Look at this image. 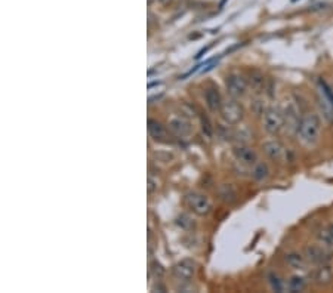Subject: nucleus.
I'll return each instance as SVG.
<instances>
[{"mask_svg":"<svg viewBox=\"0 0 333 293\" xmlns=\"http://www.w3.org/2000/svg\"><path fill=\"white\" fill-rule=\"evenodd\" d=\"M318 107H320L323 119L327 123H333V104L324 97V94L321 91H320V95H318Z\"/></svg>","mask_w":333,"mask_h":293,"instance_id":"obj_13","label":"nucleus"},{"mask_svg":"<svg viewBox=\"0 0 333 293\" xmlns=\"http://www.w3.org/2000/svg\"><path fill=\"white\" fill-rule=\"evenodd\" d=\"M268 278H269V284H271V287H272L275 292H283V281H281L275 274H269Z\"/></svg>","mask_w":333,"mask_h":293,"instance_id":"obj_23","label":"nucleus"},{"mask_svg":"<svg viewBox=\"0 0 333 293\" xmlns=\"http://www.w3.org/2000/svg\"><path fill=\"white\" fill-rule=\"evenodd\" d=\"M286 262L292 266V268H295V269H305L306 268V260L305 258L299 255V253H289V255H286Z\"/></svg>","mask_w":333,"mask_h":293,"instance_id":"obj_18","label":"nucleus"},{"mask_svg":"<svg viewBox=\"0 0 333 293\" xmlns=\"http://www.w3.org/2000/svg\"><path fill=\"white\" fill-rule=\"evenodd\" d=\"M234 159L238 163L244 164V166H255L258 163V154L255 153L253 148L247 147V145H237L233 148Z\"/></svg>","mask_w":333,"mask_h":293,"instance_id":"obj_10","label":"nucleus"},{"mask_svg":"<svg viewBox=\"0 0 333 293\" xmlns=\"http://www.w3.org/2000/svg\"><path fill=\"white\" fill-rule=\"evenodd\" d=\"M200 123H201L203 133H204L207 138H212V135H213V126L210 125L209 119H207L206 116H200Z\"/></svg>","mask_w":333,"mask_h":293,"instance_id":"obj_22","label":"nucleus"},{"mask_svg":"<svg viewBox=\"0 0 333 293\" xmlns=\"http://www.w3.org/2000/svg\"><path fill=\"white\" fill-rule=\"evenodd\" d=\"M204 99H206V105L209 107L210 111L216 113V111L221 110L222 98H221V94L216 88H207L204 91Z\"/></svg>","mask_w":333,"mask_h":293,"instance_id":"obj_12","label":"nucleus"},{"mask_svg":"<svg viewBox=\"0 0 333 293\" xmlns=\"http://www.w3.org/2000/svg\"><path fill=\"white\" fill-rule=\"evenodd\" d=\"M219 197L224 200V201H234L235 197H237V193L233 188L231 184H224L219 187Z\"/></svg>","mask_w":333,"mask_h":293,"instance_id":"obj_19","label":"nucleus"},{"mask_svg":"<svg viewBox=\"0 0 333 293\" xmlns=\"http://www.w3.org/2000/svg\"><path fill=\"white\" fill-rule=\"evenodd\" d=\"M293 2H296V0H293Z\"/></svg>","mask_w":333,"mask_h":293,"instance_id":"obj_27","label":"nucleus"},{"mask_svg":"<svg viewBox=\"0 0 333 293\" xmlns=\"http://www.w3.org/2000/svg\"><path fill=\"white\" fill-rule=\"evenodd\" d=\"M219 114L222 117V120L227 123V125H238L243 117H244V108L241 107L240 102H237L235 99H230V101H225L222 102L221 105V110H219Z\"/></svg>","mask_w":333,"mask_h":293,"instance_id":"obj_4","label":"nucleus"},{"mask_svg":"<svg viewBox=\"0 0 333 293\" xmlns=\"http://www.w3.org/2000/svg\"><path fill=\"white\" fill-rule=\"evenodd\" d=\"M249 86L255 91V92H262L266 88V80L262 73L259 71H252L249 74V80H247Z\"/></svg>","mask_w":333,"mask_h":293,"instance_id":"obj_15","label":"nucleus"},{"mask_svg":"<svg viewBox=\"0 0 333 293\" xmlns=\"http://www.w3.org/2000/svg\"><path fill=\"white\" fill-rule=\"evenodd\" d=\"M167 128L172 132L173 136L185 138L191 133V123L184 116H173L167 122Z\"/></svg>","mask_w":333,"mask_h":293,"instance_id":"obj_7","label":"nucleus"},{"mask_svg":"<svg viewBox=\"0 0 333 293\" xmlns=\"http://www.w3.org/2000/svg\"><path fill=\"white\" fill-rule=\"evenodd\" d=\"M225 85H227L228 95L234 99L244 97L247 92V86H249L247 80L240 74H230L225 80Z\"/></svg>","mask_w":333,"mask_h":293,"instance_id":"obj_6","label":"nucleus"},{"mask_svg":"<svg viewBox=\"0 0 333 293\" xmlns=\"http://www.w3.org/2000/svg\"><path fill=\"white\" fill-rule=\"evenodd\" d=\"M332 278L333 272L327 265H320V266L315 269V272H314V280H315V283L320 284V286L329 284V283L332 281Z\"/></svg>","mask_w":333,"mask_h":293,"instance_id":"obj_14","label":"nucleus"},{"mask_svg":"<svg viewBox=\"0 0 333 293\" xmlns=\"http://www.w3.org/2000/svg\"><path fill=\"white\" fill-rule=\"evenodd\" d=\"M305 287H306V281L300 275H293L289 280V290L290 292H302Z\"/></svg>","mask_w":333,"mask_h":293,"instance_id":"obj_20","label":"nucleus"},{"mask_svg":"<svg viewBox=\"0 0 333 293\" xmlns=\"http://www.w3.org/2000/svg\"><path fill=\"white\" fill-rule=\"evenodd\" d=\"M151 266H153L151 269L156 272V275H159V277H160V275H163V274H165V269L162 268V265H160L159 262H156V260H154V262L151 263Z\"/></svg>","mask_w":333,"mask_h":293,"instance_id":"obj_24","label":"nucleus"},{"mask_svg":"<svg viewBox=\"0 0 333 293\" xmlns=\"http://www.w3.org/2000/svg\"><path fill=\"white\" fill-rule=\"evenodd\" d=\"M262 123H264V129L269 135H278L286 126L284 114L278 108H266L262 114Z\"/></svg>","mask_w":333,"mask_h":293,"instance_id":"obj_3","label":"nucleus"},{"mask_svg":"<svg viewBox=\"0 0 333 293\" xmlns=\"http://www.w3.org/2000/svg\"><path fill=\"white\" fill-rule=\"evenodd\" d=\"M332 88H333V86H332Z\"/></svg>","mask_w":333,"mask_h":293,"instance_id":"obj_28","label":"nucleus"},{"mask_svg":"<svg viewBox=\"0 0 333 293\" xmlns=\"http://www.w3.org/2000/svg\"><path fill=\"white\" fill-rule=\"evenodd\" d=\"M151 2H153V0H148V5H150V3H151Z\"/></svg>","mask_w":333,"mask_h":293,"instance_id":"obj_26","label":"nucleus"},{"mask_svg":"<svg viewBox=\"0 0 333 293\" xmlns=\"http://www.w3.org/2000/svg\"><path fill=\"white\" fill-rule=\"evenodd\" d=\"M196 271H197V265H196V262H193L191 259L179 260L172 268L173 277L178 281H181V283H190L194 278Z\"/></svg>","mask_w":333,"mask_h":293,"instance_id":"obj_5","label":"nucleus"},{"mask_svg":"<svg viewBox=\"0 0 333 293\" xmlns=\"http://www.w3.org/2000/svg\"><path fill=\"white\" fill-rule=\"evenodd\" d=\"M305 252L308 260L315 265H326L330 260V255L320 246H308Z\"/></svg>","mask_w":333,"mask_h":293,"instance_id":"obj_11","label":"nucleus"},{"mask_svg":"<svg viewBox=\"0 0 333 293\" xmlns=\"http://www.w3.org/2000/svg\"><path fill=\"white\" fill-rule=\"evenodd\" d=\"M160 2H162L163 5H167V3H170V0H160Z\"/></svg>","mask_w":333,"mask_h":293,"instance_id":"obj_25","label":"nucleus"},{"mask_svg":"<svg viewBox=\"0 0 333 293\" xmlns=\"http://www.w3.org/2000/svg\"><path fill=\"white\" fill-rule=\"evenodd\" d=\"M265 154L272 162H284L287 159V151L283 144L277 139H268L262 145Z\"/></svg>","mask_w":333,"mask_h":293,"instance_id":"obj_8","label":"nucleus"},{"mask_svg":"<svg viewBox=\"0 0 333 293\" xmlns=\"http://www.w3.org/2000/svg\"><path fill=\"white\" fill-rule=\"evenodd\" d=\"M172 132L166 128L165 125H162L159 120H154V119H148V135L157 141V142H163L167 144L172 141Z\"/></svg>","mask_w":333,"mask_h":293,"instance_id":"obj_9","label":"nucleus"},{"mask_svg":"<svg viewBox=\"0 0 333 293\" xmlns=\"http://www.w3.org/2000/svg\"><path fill=\"white\" fill-rule=\"evenodd\" d=\"M296 130L302 142H305L306 145H314L320 139L321 120L315 113H305L300 116L299 125Z\"/></svg>","mask_w":333,"mask_h":293,"instance_id":"obj_1","label":"nucleus"},{"mask_svg":"<svg viewBox=\"0 0 333 293\" xmlns=\"http://www.w3.org/2000/svg\"><path fill=\"white\" fill-rule=\"evenodd\" d=\"M176 224L182 228V229H185V231H191L193 228L196 227L194 221H193L191 216H188V215H181V216H178Z\"/></svg>","mask_w":333,"mask_h":293,"instance_id":"obj_21","label":"nucleus"},{"mask_svg":"<svg viewBox=\"0 0 333 293\" xmlns=\"http://www.w3.org/2000/svg\"><path fill=\"white\" fill-rule=\"evenodd\" d=\"M317 237L320 240V243L326 247H333V224L327 225V227L321 228L317 232Z\"/></svg>","mask_w":333,"mask_h":293,"instance_id":"obj_17","label":"nucleus"},{"mask_svg":"<svg viewBox=\"0 0 333 293\" xmlns=\"http://www.w3.org/2000/svg\"><path fill=\"white\" fill-rule=\"evenodd\" d=\"M252 176H253V179L258 181V182L266 181L268 176H269V169H268V166H266L265 163L258 162L253 166V169H252Z\"/></svg>","mask_w":333,"mask_h":293,"instance_id":"obj_16","label":"nucleus"},{"mask_svg":"<svg viewBox=\"0 0 333 293\" xmlns=\"http://www.w3.org/2000/svg\"><path fill=\"white\" fill-rule=\"evenodd\" d=\"M185 206L197 216H206L212 212V201L210 198L203 193H188L185 195Z\"/></svg>","mask_w":333,"mask_h":293,"instance_id":"obj_2","label":"nucleus"}]
</instances>
